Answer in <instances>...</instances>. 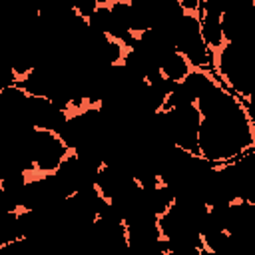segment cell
Instances as JSON below:
<instances>
[{"label": "cell", "mask_w": 255, "mask_h": 255, "mask_svg": "<svg viewBox=\"0 0 255 255\" xmlns=\"http://www.w3.org/2000/svg\"><path fill=\"white\" fill-rule=\"evenodd\" d=\"M122 2H128V4H139V2H143V0H122Z\"/></svg>", "instance_id": "6"}, {"label": "cell", "mask_w": 255, "mask_h": 255, "mask_svg": "<svg viewBox=\"0 0 255 255\" xmlns=\"http://www.w3.org/2000/svg\"><path fill=\"white\" fill-rule=\"evenodd\" d=\"M70 6H72V10H76L82 18H88V16L96 10L98 0H70Z\"/></svg>", "instance_id": "4"}, {"label": "cell", "mask_w": 255, "mask_h": 255, "mask_svg": "<svg viewBox=\"0 0 255 255\" xmlns=\"http://www.w3.org/2000/svg\"><path fill=\"white\" fill-rule=\"evenodd\" d=\"M20 239H24V237H22V225H20L18 211L0 213V247L12 245Z\"/></svg>", "instance_id": "3"}, {"label": "cell", "mask_w": 255, "mask_h": 255, "mask_svg": "<svg viewBox=\"0 0 255 255\" xmlns=\"http://www.w3.org/2000/svg\"><path fill=\"white\" fill-rule=\"evenodd\" d=\"M199 26H201V36L207 44V48L215 54L223 46V32H221V12L209 10V8H199Z\"/></svg>", "instance_id": "1"}, {"label": "cell", "mask_w": 255, "mask_h": 255, "mask_svg": "<svg viewBox=\"0 0 255 255\" xmlns=\"http://www.w3.org/2000/svg\"><path fill=\"white\" fill-rule=\"evenodd\" d=\"M159 72L171 80V82H181L189 72H191V66L189 62L185 60V56L177 50H171L161 62H159Z\"/></svg>", "instance_id": "2"}, {"label": "cell", "mask_w": 255, "mask_h": 255, "mask_svg": "<svg viewBox=\"0 0 255 255\" xmlns=\"http://www.w3.org/2000/svg\"><path fill=\"white\" fill-rule=\"evenodd\" d=\"M112 2H116V0H98V6H100V4H104V6H110Z\"/></svg>", "instance_id": "5"}]
</instances>
